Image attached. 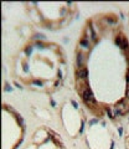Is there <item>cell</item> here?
Here are the masks:
<instances>
[{
	"label": "cell",
	"mask_w": 129,
	"mask_h": 149,
	"mask_svg": "<svg viewBox=\"0 0 129 149\" xmlns=\"http://www.w3.org/2000/svg\"><path fill=\"white\" fill-rule=\"evenodd\" d=\"M82 97H83L85 102H87V103H93L94 102V97L89 90H85L83 93H82Z\"/></svg>",
	"instance_id": "6da1fadb"
},
{
	"label": "cell",
	"mask_w": 129,
	"mask_h": 149,
	"mask_svg": "<svg viewBox=\"0 0 129 149\" xmlns=\"http://www.w3.org/2000/svg\"><path fill=\"white\" fill-rule=\"evenodd\" d=\"M86 74H87V71L85 68H80L77 71V77L78 78H86Z\"/></svg>",
	"instance_id": "7a4b0ae2"
}]
</instances>
